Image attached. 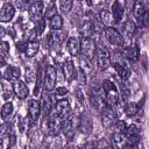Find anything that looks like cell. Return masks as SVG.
<instances>
[{
  "mask_svg": "<svg viewBox=\"0 0 149 149\" xmlns=\"http://www.w3.org/2000/svg\"><path fill=\"white\" fill-rule=\"evenodd\" d=\"M102 91L105 92V98L109 106H114L119 101V92L115 84L108 79L104 80L102 83Z\"/></svg>",
  "mask_w": 149,
  "mask_h": 149,
  "instance_id": "obj_1",
  "label": "cell"
},
{
  "mask_svg": "<svg viewBox=\"0 0 149 149\" xmlns=\"http://www.w3.org/2000/svg\"><path fill=\"white\" fill-rule=\"evenodd\" d=\"M104 33H105V36H106L107 41L111 44H113L115 47H123L125 38H123V36L115 28H113V27H106Z\"/></svg>",
  "mask_w": 149,
  "mask_h": 149,
  "instance_id": "obj_2",
  "label": "cell"
},
{
  "mask_svg": "<svg viewBox=\"0 0 149 149\" xmlns=\"http://www.w3.org/2000/svg\"><path fill=\"white\" fill-rule=\"evenodd\" d=\"M80 51L84 58L91 61L95 54V44L91 37H84L80 42Z\"/></svg>",
  "mask_w": 149,
  "mask_h": 149,
  "instance_id": "obj_3",
  "label": "cell"
},
{
  "mask_svg": "<svg viewBox=\"0 0 149 149\" xmlns=\"http://www.w3.org/2000/svg\"><path fill=\"white\" fill-rule=\"evenodd\" d=\"M97 64L100 70H106L111 65L109 52L104 45H100L97 49Z\"/></svg>",
  "mask_w": 149,
  "mask_h": 149,
  "instance_id": "obj_4",
  "label": "cell"
},
{
  "mask_svg": "<svg viewBox=\"0 0 149 149\" xmlns=\"http://www.w3.org/2000/svg\"><path fill=\"white\" fill-rule=\"evenodd\" d=\"M133 13L135 19L143 23V26H147V20H148V13H147V7L144 6V3L140 0H136L133 7Z\"/></svg>",
  "mask_w": 149,
  "mask_h": 149,
  "instance_id": "obj_5",
  "label": "cell"
},
{
  "mask_svg": "<svg viewBox=\"0 0 149 149\" xmlns=\"http://www.w3.org/2000/svg\"><path fill=\"white\" fill-rule=\"evenodd\" d=\"M57 79V71L52 65H48L45 68V78H44V88L47 91H51L55 87Z\"/></svg>",
  "mask_w": 149,
  "mask_h": 149,
  "instance_id": "obj_6",
  "label": "cell"
},
{
  "mask_svg": "<svg viewBox=\"0 0 149 149\" xmlns=\"http://www.w3.org/2000/svg\"><path fill=\"white\" fill-rule=\"evenodd\" d=\"M101 114H102V123L106 127H112V126H114L116 123V121H118L116 114H115L114 109L109 105L105 106V108L101 111Z\"/></svg>",
  "mask_w": 149,
  "mask_h": 149,
  "instance_id": "obj_7",
  "label": "cell"
},
{
  "mask_svg": "<svg viewBox=\"0 0 149 149\" xmlns=\"http://www.w3.org/2000/svg\"><path fill=\"white\" fill-rule=\"evenodd\" d=\"M43 9H44V3H43V1L37 0V1H35L34 3H31L30 7H29V10H28L30 20H31V21H38V20L42 17Z\"/></svg>",
  "mask_w": 149,
  "mask_h": 149,
  "instance_id": "obj_8",
  "label": "cell"
},
{
  "mask_svg": "<svg viewBox=\"0 0 149 149\" xmlns=\"http://www.w3.org/2000/svg\"><path fill=\"white\" fill-rule=\"evenodd\" d=\"M47 130L49 134L56 136L58 135V133L62 130V119L59 116H57L56 114H54L50 120L47 122Z\"/></svg>",
  "mask_w": 149,
  "mask_h": 149,
  "instance_id": "obj_9",
  "label": "cell"
},
{
  "mask_svg": "<svg viewBox=\"0 0 149 149\" xmlns=\"http://www.w3.org/2000/svg\"><path fill=\"white\" fill-rule=\"evenodd\" d=\"M15 15V8L12 3H5L0 10V21L8 22Z\"/></svg>",
  "mask_w": 149,
  "mask_h": 149,
  "instance_id": "obj_10",
  "label": "cell"
},
{
  "mask_svg": "<svg viewBox=\"0 0 149 149\" xmlns=\"http://www.w3.org/2000/svg\"><path fill=\"white\" fill-rule=\"evenodd\" d=\"M70 109H71V107H70V104H69V101L66 100V99H62V100H59L58 102H57V105H56V115L57 116H59L61 119H64V118H66V115L70 113Z\"/></svg>",
  "mask_w": 149,
  "mask_h": 149,
  "instance_id": "obj_11",
  "label": "cell"
},
{
  "mask_svg": "<svg viewBox=\"0 0 149 149\" xmlns=\"http://www.w3.org/2000/svg\"><path fill=\"white\" fill-rule=\"evenodd\" d=\"M13 90H14V93L16 94V97L20 99H26L29 94V90H28L27 85L20 80H17L13 84Z\"/></svg>",
  "mask_w": 149,
  "mask_h": 149,
  "instance_id": "obj_12",
  "label": "cell"
},
{
  "mask_svg": "<svg viewBox=\"0 0 149 149\" xmlns=\"http://www.w3.org/2000/svg\"><path fill=\"white\" fill-rule=\"evenodd\" d=\"M40 112H41V107H40V102L36 100H30L28 104V113H29V118L31 121H36L40 116Z\"/></svg>",
  "mask_w": 149,
  "mask_h": 149,
  "instance_id": "obj_13",
  "label": "cell"
},
{
  "mask_svg": "<svg viewBox=\"0 0 149 149\" xmlns=\"http://www.w3.org/2000/svg\"><path fill=\"white\" fill-rule=\"evenodd\" d=\"M47 43H48V47L52 51L59 50V47H61V37H59V35H57L56 33H50L48 38H47Z\"/></svg>",
  "mask_w": 149,
  "mask_h": 149,
  "instance_id": "obj_14",
  "label": "cell"
},
{
  "mask_svg": "<svg viewBox=\"0 0 149 149\" xmlns=\"http://www.w3.org/2000/svg\"><path fill=\"white\" fill-rule=\"evenodd\" d=\"M66 47H68V51L72 56H77L79 54V50H80V42L77 37H70L68 40Z\"/></svg>",
  "mask_w": 149,
  "mask_h": 149,
  "instance_id": "obj_15",
  "label": "cell"
},
{
  "mask_svg": "<svg viewBox=\"0 0 149 149\" xmlns=\"http://www.w3.org/2000/svg\"><path fill=\"white\" fill-rule=\"evenodd\" d=\"M113 65H114V69L116 70L118 74L121 77V79L127 80V79L129 78V76H130V70L128 69L127 65L121 64V63H114Z\"/></svg>",
  "mask_w": 149,
  "mask_h": 149,
  "instance_id": "obj_16",
  "label": "cell"
},
{
  "mask_svg": "<svg viewBox=\"0 0 149 149\" xmlns=\"http://www.w3.org/2000/svg\"><path fill=\"white\" fill-rule=\"evenodd\" d=\"M21 74V71H20V68H16V66H8L3 73V77L7 79V80H14V79H17Z\"/></svg>",
  "mask_w": 149,
  "mask_h": 149,
  "instance_id": "obj_17",
  "label": "cell"
},
{
  "mask_svg": "<svg viewBox=\"0 0 149 149\" xmlns=\"http://www.w3.org/2000/svg\"><path fill=\"white\" fill-rule=\"evenodd\" d=\"M112 13H113V19L115 22H119L122 16H123V5H121L119 1L114 2L113 7H112Z\"/></svg>",
  "mask_w": 149,
  "mask_h": 149,
  "instance_id": "obj_18",
  "label": "cell"
},
{
  "mask_svg": "<svg viewBox=\"0 0 149 149\" xmlns=\"http://www.w3.org/2000/svg\"><path fill=\"white\" fill-rule=\"evenodd\" d=\"M40 49V44L36 42V41H30L27 43L26 45V49H24V54L27 57H34L37 51Z\"/></svg>",
  "mask_w": 149,
  "mask_h": 149,
  "instance_id": "obj_19",
  "label": "cell"
},
{
  "mask_svg": "<svg viewBox=\"0 0 149 149\" xmlns=\"http://www.w3.org/2000/svg\"><path fill=\"white\" fill-rule=\"evenodd\" d=\"M122 31H123V35H122L123 37L130 38L133 36L134 31H135V23L133 21H130V20L126 21L123 23V26H122Z\"/></svg>",
  "mask_w": 149,
  "mask_h": 149,
  "instance_id": "obj_20",
  "label": "cell"
},
{
  "mask_svg": "<svg viewBox=\"0 0 149 149\" xmlns=\"http://www.w3.org/2000/svg\"><path fill=\"white\" fill-rule=\"evenodd\" d=\"M62 128H63L64 134H65L68 137H71V136L74 134V123H73L72 118L66 119L65 122L62 123Z\"/></svg>",
  "mask_w": 149,
  "mask_h": 149,
  "instance_id": "obj_21",
  "label": "cell"
},
{
  "mask_svg": "<svg viewBox=\"0 0 149 149\" xmlns=\"http://www.w3.org/2000/svg\"><path fill=\"white\" fill-rule=\"evenodd\" d=\"M112 142H113V146H114L115 148L128 147V144H127L125 137L122 136V133H119V132L115 133V134H113V136H112Z\"/></svg>",
  "mask_w": 149,
  "mask_h": 149,
  "instance_id": "obj_22",
  "label": "cell"
},
{
  "mask_svg": "<svg viewBox=\"0 0 149 149\" xmlns=\"http://www.w3.org/2000/svg\"><path fill=\"white\" fill-rule=\"evenodd\" d=\"M64 74L68 80H71L74 77V65L71 59H66L64 63Z\"/></svg>",
  "mask_w": 149,
  "mask_h": 149,
  "instance_id": "obj_23",
  "label": "cell"
},
{
  "mask_svg": "<svg viewBox=\"0 0 149 149\" xmlns=\"http://www.w3.org/2000/svg\"><path fill=\"white\" fill-rule=\"evenodd\" d=\"M40 107H41V112L43 113L44 116L49 115V113L51 112V101H50V98L48 95H43L42 101L40 104Z\"/></svg>",
  "mask_w": 149,
  "mask_h": 149,
  "instance_id": "obj_24",
  "label": "cell"
},
{
  "mask_svg": "<svg viewBox=\"0 0 149 149\" xmlns=\"http://www.w3.org/2000/svg\"><path fill=\"white\" fill-rule=\"evenodd\" d=\"M126 56L130 62H136L140 56V50L137 45H133L126 50Z\"/></svg>",
  "mask_w": 149,
  "mask_h": 149,
  "instance_id": "obj_25",
  "label": "cell"
},
{
  "mask_svg": "<svg viewBox=\"0 0 149 149\" xmlns=\"http://www.w3.org/2000/svg\"><path fill=\"white\" fill-rule=\"evenodd\" d=\"M0 114H1L2 120H9L10 116H12V114H13V105H12V102L7 101V102L2 106Z\"/></svg>",
  "mask_w": 149,
  "mask_h": 149,
  "instance_id": "obj_26",
  "label": "cell"
},
{
  "mask_svg": "<svg viewBox=\"0 0 149 149\" xmlns=\"http://www.w3.org/2000/svg\"><path fill=\"white\" fill-rule=\"evenodd\" d=\"M140 107H141V105L139 102H129L125 108L126 114L128 116H134L137 112H140Z\"/></svg>",
  "mask_w": 149,
  "mask_h": 149,
  "instance_id": "obj_27",
  "label": "cell"
},
{
  "mask_svg": "<svg viewBox=\"0 0 149 149\" xmlns=\"http://www.w3.org/2000/svg\"><path fill=\"white\" fill-rule=\"evenodd\" d=\"M50 27H51V29H54V30H59V29L63 27V19H62L58 14H55V15L50 19Z\"/></svg>",
  "mask_w": 149,
  "mask_h": 149,
  "instance_id": "obj_28",
  "label": "cell"
},
{
  "mask_svg": "<svg viewBox=\"0 0 149 149\" xmlns=\"http://www.w3.org/2000/svg\"><path fill=\"white\" fill-rule=\"evenodd\" d=\"M79 128H80L81 133H88V132L91 130V128H92V123H91L90 119H88V118L83 116V118H81V120H80Z\"/></svg>",
  "mask_w": 149,
  "mask_h": 149,
  "instance_id": "obj_29",
  "label": "cell"
},
{
  "mask_svg": "<svg viewBox=\"0 0 149 149\" xmlns=\"http://www.w3.org/2000/svg\"><path fill=\"white\" fill-rule=\"evenodd\" d=\"M80 33H81V35H83L84 37H91V35H92V33H93L92 22H90V21L85 22L84 26H83L81 29H80Z\"/></svg>",
  "mask_w": 149,
  "mask_h": 149,
  "instance_id": "obj_30",
  "label": "cell"
},
{
  "mask_svg": "<svg viewBox=\"0 0 149 149\" xmlns=\"http://www.w3.org/2000/svg\"><path fill=\"white\" fill-rule=\"evenodd\" d=\"M99 19L101 20V22H102L104 24H111L113 16H112L111 12H108V10L105 9V10H101V12H100V17H99Z\"/></svg>",
  "mask_w": 149,
  "mask_h": 149,
  "instance_id": "obj_31",
  "label": "cell"
},
{
  "mask_svg": "<svg viewBox=\"0 0 149 149\" xmlns=\"http://www.w3.org/2000/svg\"><path fill=\"white\" fill-rule=\"evenodd\" d=\"M126 134V136L129 135H134V134H140V128L135 125H130V126H126V129L123 132Z\"/></svg>",
  "mask_w": 149,
  "mask_h": 149,
  "instance_id": "obj_32",
  "label": "cell"
},
{
  "mask_svg": "<svg viewBox=\"0 0 149 149\" xmlns=\"http://www.w3.org/2000/svg\"><path fill=\"white\" fill-rule=\"evenodd\" d=\"M44 28H45V22H44V20L40 19V20L37 21V24H36V27H35V30H34L35 35H36V36H40V35L43 33Z\"/></svg>",
  "mask_w": 149,
  "mask_h": 149,
  "instance_id": "obj_33",
  "label": "cell"
},
{
  "mask_svg": "<svg viewBox=\"0 0 149 149\" xmlns=\"http://www.w3.org/2000/svg\"><path fill=\"white\" fill-rule=\"evenodd\" d=\"M73 0H59V5L63 12H69L72 8Z\"/></svg>",
  "mask_w": 149,
  "mask_h": 149,
  "instance_id": "obj_34",
  "label": "cell"
},
{
  "mask_svg": "<svg viewBox=\"0 0 149 149\" xmlns=\"http://www.w3.org/2000/svg\"><path fill=\"white\" fill-rule=\"evenodd\" d=\"M92 27H93V31H102L104 23L101 22V20L99 17H95L92 22Z\"/></svg>",
  "mask_w": 149,
  "mask_h": 149,
  "instance_id": "obj_35",
  "label": "cell"
},
{
  "mask_svg": "<svg viewBox=\"0 0 149 149\" xmlns=\"http://www.w3.org/2000/svg\"><path fill=\"white\" fill-rule=\"evenodd\" d=\"M37 81H36V86H35V90H34V94L37 97L40 94V90H41V83H42V70L38 71V74H37Z\"/></svg>",
  "mask_w": 149,
  "mask_h": 149,
  "instance_id": "obj_36",
  "label": "cell"
},
{
  "mask_svg": "<svg viewBox=\"0 0 149 149\" xmlns=\"http://www.w3.org/2000/svg\"><path fill=\"white\" fill-rule=\"evenodd\" d=\"M12 133V126L6 123V125H2L0 126V136H3V135H9Z\"/></svg>",
  "mask_w": 149,
  "mask_h": 149,
  "instance_id": "obj_37",
  "label": "cell"
},
{
  "mask_svg": "<svg viewBox=\"0 0 149 149\" xmlns=\"http://www.w3.org/2000/svg\"><path fill=\"white\" fill-rule=\"evenodd\" d=\"M26 79H27L28 83H33L36 79V74H35V71L33 69H27V71H26Z\"/></svg>",
  "mask_w": 149,
  "mask_h": 149,
  "instance_id": "obj_38",
  "label": "cell"
},
{
  "mask_svg": "<svg viewBox=\"0 0 149 149\" xmlns=\"http://www.w3.org/2000/svg\"><path fill=\"white\" fill-rule=\"evenodd\" d=\"M77 79L79 81L80 85H85L86 84V77H85V72L81 69H78V74H77Z\"/></svg>",
  "mask_w": 149,
  "mask_h": 149,
  "instance_id": "obj_39",
  "label": "cell"
},
{
  "mask_svg": "<svg viewBox=\"0 0 149 149\" xmlns=\"http://www.w3.org/2000/svg\"><path fill=\"white\" fill-rule=\"evenodd\" d=\"M55 14H57V8H56V6L52 5V6L47 10V13H45V20H47V19L50 20Z\"/></svg>",
  "mask_w": 149,
  "mask_h": 149,
  "instance_id": "obj_40",
  "label": "cell"
},
{
  "mask_svg": "<svg viewBox=\"0 0 149 149\" xmlns=\"http://www.w3.org/2000/svg\"><path fill=\"white\" fill-rule=\"evenodd\" d=\"M66 93H68V90L65 87H57L56 88V95H58V97H63Z\"/></svg>",
  "mask_w": 149,
  "mask_h": 149,
  "instance_id": "obj_41",
  "label": "cell"
},
{
  "mask_svg": "<svg viewBox=\"0 0 149 149\" xmlns=\"http://www.w3.org/2000/svg\"><path fill=\"white\" fill-rule=\"evenodd\" d=\"M0 49L7 55L8 52H9V47H8V43L7 42H1L0 43Z\"/></svg>",
  "mask_w": 149,
  "mask_h": 149,
  "instance_id": "obj_42",
  "label": "cell"
},
{
  "mask_svg": "<svg viewBox=\"0 0 149 149\" xmlns=\"http://www.w3.org/2000/svg\"><path fill=\"white\" fill-rule=\"evenodd\" d=\"M125 129H126V123H125L123 121L119 122V123H118V132H119V133H123Z\"/></svg>",
  "mask_w": 149,
  "mask_h": 149,
  "instance_id": "obj_43",
  "label": "cell"
},
{
  "mask_svg": "<svg viewBox=\"0 0 149 149\" xmlns=\"http://www.w3.org/2000/svg\"><path fill=\"white\" fill-rule=\"evenodd\" d=\"M26 45H27V43H24V42H20V43H17V50L19 51H24V49H26Z\"/></svg>",
  "mask_w": 149,
  "mask_h": 149,
  "instance_id": "obj_44",
  "label": "cell"
},
{
  "mask_svg": "<svg viewBox=\"0 0 149 149\" xmlns=\"http://www.w3.org/2000/svg\"><path fill=\"white\" fill-rule=\"evenodd\" d=\"M5 34H6V31H5V28L2 27V26H0V40L5 36Z\"/></svg>",
  "mask_w": 149,
  "mask_h": 149,
  "instance_id": "obj_45",
  "label": "cell"
},
{
  "mask_svg": "<svg viewBox=\"0 0 149 149\" xmlns=\"http://www.w3.org/2000/svg\"><path fill=\"white\" fill-rule=\"evenodd\" d=\"M5 64H6V59H5V57H3V56H1V55H0V68H1V66H3Z\"/></svg>",
  "mask_w": 149,
  "mask_h": 149,
  "instance_id": "obj_46",
  "label": "cell"
},
{
  "mask_svg": "<svg viewBox=\"0 0 149 149\" xmlns=\"http://www.w3.org/2000/svg\"><path fill=\"white\" fill-rule=\"evenodd\" d=\"M87 3H88V5H91V0H87Z\"/></svg>",
  "mask_w": 149,
  "mask_h": 149,
  "instance_id": "obj_47",
  "label": "cell"
},
{
  "mask_svg": "<svg viewBox=\"0 0 149 149\" xmlns=\"http://www.w3.org/2000/svg\"><path fill=\"white\" fill-rule=\"evenodd\" d=\"M1 77H2V74H1V72H0V79H1Z\"/></svg>",
  "mask_w": 149,
  "mask_h": 149,
  "instance_id": "obj_48",
  "label": "cell"
},
{
  "mask_svg": "<svg viewBox=\"0 0 149 149\" xmlns=\"http://www.w3.org/2000/svg\"><path fill=\"white\" fill-rule=\"evenodd\" d=\"M51 1H54V0H51Z\"/></svg>",
  "mask_w": 149,
  "mask_h": 149,
  "instance_id": "obj_49",
  "label": "cell"
}]
</instances>
